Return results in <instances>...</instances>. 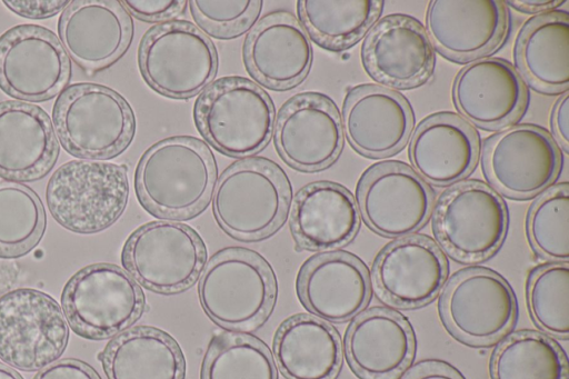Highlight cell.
Here are the masks:
<instances>
[{"mask_svg": "<svg viewBox=\"0 0 569 379\" xmlns=\"http://www.w3.org/2000/svg\"><path fill=\"white\" fill-rule=\"evenodd\" d=\"M216 160L202 141L173 137L150 147L134 176L140 203L166 219H188L204 209L216 184Z\"/></svg>", "mask_w": 569, "mask_h": 379, "instance_id": "6da1fadb", "label": "cell"}, {"mask_svg": "<svg viewBox=\"0 0 569 379\" xmlns=\"http://www.w3.org/2000/svg\"><path fill=\"white\" fill-rule=\"evenodd\" d=\"M198 296L214 323L229 330L248 331L258 328L270 315L277 282L272 268L259 253L227 248L207 263Z\"/></svg>", "mask_w": 569, "mask_h": 379, "instance_id": "7a4b0ae2", "label": "cell"}, {"mask_svg": "<svg viewBox=\"0 0 569 379\" xmlns=\"http://www.w3.org/2000/svg\"><path fill=\"white\" fill-rule=\"evenodd\" d=\"M212 196L219 226L236 239L251 241L268 237L283 223L291 187L278 164L250 158L227 168Z\"/></svg>", "mask_w": 569, "mask_h": 379, "instance_id": "3957f363", "label": "cell"}, {"mask_svg": "<svg viewBox=\"0 0 569 379\" xmlns=\"http://www.w3.org/2000/svg\"><path fill=\"white\" fill-rule=\"evenodd\" d=\"M52 121L62 148L84 159L118 156L134 133V117L128 102L114 90L97 83H74L60 92Z\"/></svg>", "mask_w": 569, "mask_h": 379, "instance_id": "277c9868", "label": "cell"}, {"mask_svg": "<svg viewBox=\"0 0 569 379\" xmlns=\"http://www.w3.org/2000/svg\"><path fill=\"white\" fill-rule=\"evenodd\" d=\"M201 134L220 152L249 157L268 143L274 107L266 91L241 77H224L210 83L194 106Z\"/></svg>", "mask_w": 569, "mask_h": 379, "instance_id": "5b68a950", "label": "cell"}, {"mask_svg": "<svg viewBox=\"0 0 569 379\" xmlns=\"http://www.w3.org/2000/svg\"><path fill=\"white\" fill-rule=\"evenodd\" d=\"M52 217L77 233H94L111 226L123 212L129 183L124 166L71 160L60 166L47 186Z\"/></svg>", "mask_w": 569, "mask_h": 379, "instance_id": "8992f818", "label": "cell"}, {"mask_svg": "<svg viewBox=\"0 0 569 379\" xmlns=\"http://www.w3.org/2000/svg\"><path fill=\"white\" fill-rule=\"evenodd\" d=\"M61 305L77 335L98 340L121 333L137 321L144 309V296L124 269L93 263L68 280Z\"/></svg>", "mask_w": 569, "mask_h": 379, "instance_id": "52a82bcc", "label": "cell"}, {"mask_svg": "<svg viewBox=\"0 0 569 379\" xmlns=\"http://www.w3.org/2000/svg\"><path fill=\"white\" fill-rule=\"evenodd\" d=\"M138 61L146 82L160 94L192 97L212 81L218 56L211 40L196 26L169 21L141 39Z\"/></svg>", "mask_w": 569, "mask_h": 379, "instance_id": "ba28073f", "label": "cell"}, {"mask_svg": "<svg viewBox=\"0 0 569 379\" xmlns=\"http://www.w3.org/2000/svg\"><path fill=\"white\" fill-rule=\"evenodd\" d=\"M207 260L202 239L189 226L152 221L127 239L121 261L138 282L160 293H176L194 283Z\"/></svg>", "mask_w": 569, "mask_h": 379, "instance_id": "9c48e42d", "label": "cell"}, {"mask_svg": "<svg viewBox=\"0 0 569 379\" xmlns=\"http://www.w3.org/2000/svg\"><path fill=\"white\" fill-rule=\"evenodd\" d=\"M68 337L63 311L49 295L19 288L0 297V358L10 366L42 369L62 355Z\"/></svg>", "mask_w": 569, "mask_h": 379, "instance_id": "30bf717a", "label": "cell"}, {"mask_svg": "<svg viewBox=\"0 0 569 379\" xmlns=\"http://www.w3.org/2000/svg\"><path fill=\"white\" fill-rule=\"evenodd\" d=\"M432 225L447 252L470 262L483 260L499 248L508 216L502 199L492 189L479 181H465L441 195Z\"/></svg>", "mask_w": 569, "mask_h": 379, "instance_id": "8fae6325", "label": "cell"}, {"mask_svg": "<svg viewBox=\"0 0 569 379\" xmlns=\"http://www.w3.org/2000/svg\"><path fill=\"white\" fill-rule=\"evenodd\" d=\"M70 76V58L49 29L20 24L0 36V88L7 94L46 101L63 91Z\"/></svg>", "mask_w": 569, "mask_h": 379, "instance_id": "7c38bea8", "label": "cell"}, {"mask_svg": "<svg viewBox=\"0 0 569 379\" xmlns=\"http://www.w3.org/2000/svg\"><path fill=\"white\" fill-rule=\"evenodd\" d=\"M358 211L383 237H408L428 220L433 193L410 167L387 161L369 168L357 189Z\"/></svg>", "mask_w": 569, "mask_h": 379, "instance_id": "4fadbf2b", "label": "cell"}, {"mask_svg": "<svg viewBox=\"0 0 569 379\" xmlns=\"http://www.w3.org/2000/svg\"><path fill=\"white\" fill-rule=\"evenodd\" d=\"M483 170L503 195L525 199L547 188L560 169V152L543 129L520 124L490 137L483 148Z\"/></svg>", "mask_w": 569, "mask_h": 379, "instance_id": "5bb4252c", "label": "cell"}, {"mask_svg": "<svg viewBox=\"0 0 569 379\" xmlns=\"http://www.w3.org/2000/svg\"><path fill=\"white\" fill-rule=\"evenodd\" d=\"M516 299L498 273L473 268L458 272L446 287L441 311L449 330L472 345H487L512 326Z\"/></svg>", "mask_w": 569, "mask_h": 379, "instance_id": "9a60e30c", "label": "cell"}, {"mask_svg": "<svg viewBox=\"0 0 569 379\" xmlns=\"http://www.w3.org/2000/svg\"><path fill=\"white\" fill-rule=\"evenodd\" d=\"M274 144L282 159L301 171L330 166L343 144L341 119L335 103L315 92L299 93L281 108Z\"/></svg>", "mask_w": 569, "mask_h": 379, "instance_id": "2e32d148", "label": "cell"}, {"mask_svg": "<svg viewBox=\"0 0 569 379\" xmlns=\"http://www.w3.org/2000/svg\"><path fill=\"white\" fill-rule=\"evenodd\" d=\"M132 31L129 12L116 0L70 1L58 20L59 41L67 54L90 72L121 57Z\"/></svg>", "mask_w": 569, "mask_h": 379, "instance_id": "e0dca14e", "label": "cell"}, {"mask_svg": "<svg viewBox=\"0 0 569 379\" xmlns=\"http://www.w3.org/2000/svg\"><path fill=\"white\" fill-rule=\"evenodd\" d=\"M426 26L431 43L442 56L465 62L501 44L508 14L503 1L433 0L427 9Z\"/></svg>", "mask_w": 569, "mask_h": 379, "instance_id": "ac0fdd59", "label": "cell"}, {"mask_svg": "<svg viewBox=\"0 0 569 379\" xmlns=\"http://www.w3.org/2000/svg\"><path fill=\"white\" fill-rule=\"evenodd\" d=\"M361 58L376 81L400 89L427 81L435 66L432 43L425 28L405 14L382 18L365 39Z\"/></svg>", "mask_w": 569, "mask_h": 379, "instance_id": "d6986e66", "label": "cell"}, {"mask_svg": "<svg viewBox=\"0 0 569 379\" xmlns=\"http://www.w3.org/2000/svg\"><path fill=\"white\" fill-rule=\"evenodd\" d=\"M341 124L357 152L368 158H382L406 144L413 116L399 93L379 86L361 84L347 93Z\"/></svg>", "mask_w": 569, "mask_h": 379, "instance_id": "ffe728a7", "label": "cell"}, {"mask_svg": "<svg viewBox=\"0 0 569 379\" xmlns=\"http://www.w3.org/2000/svg\"><path fill=\"white\" fill-rule=\"evenodd\" d=\"M447 276L439 247L423 236H408L389 243L377 257L373 279L379 295L401 308L431 301Z\"/></svg>", "mask_w": 569, "mask_h": 379, "instance_id": "44dd1931", "label": "cell"}, {"mask_svg": "<svg viewBox=\"0 0 569 379\" xmlns=\"http://www.w3.org/2000/svg\"><path fill=\"white\" fill-rule=\"evenodd\" d=\"M300 302L316 317L343 322L359 313L370 297L363 263L347 252H326L308 259L297 276Z\"/></svg>", "mask_w": 569, "mask_h": 379, "instance_id": "7402d4cb", "label": "cell"}, {"mask_svg": "<svg viewBox=\"0 0 569 379\" xmlns=\"http://www.w3.org/2000/svg\"><path fill=\"white\" fill-rule=\"evenodd\" d=\"M243 58L256 80L283 90L307 76L312 48L301 23L289 12L276 11L262 18L249 32Z\"/></svg>", "mask_w": 569, "mask_h": 379, "instance_id": "603a6c76", "label": "cell"}, {"mask_svg": "<svg viewBox=\"0 0 569 379\" xmlns=\"http://www.w3.org/2000/svg\"><path fill=\"white\" fill-rule=\"evenodd\" d=\"M460 114L472 124L493 130L517 119L526 88L516 69L502 59L485 58L460 70L452 88Z\"/></svg>", "mask_w": 569, "mask_h": 379, "instance_id": "cb8c5ba5", "label": "cell"}, {"mask_svg": "<svg viewBox=\"0 0 569 379\" xmlns=\"http://www.w3.org/2000/svg\"><path fill=\"white\" fill-rule=\"evenodd\" d=\"M59 144L47 112L31 103L0 102V177L32 181L47 174Z\"/></svg>", "mask_w": 569, "mask_h": 379, "instance_id": "d4e9b609", "label": "cell"}, {"mask_svg": "<svg viewBox=\"0 0 569 379\" xmlns=\"http://www.w3.org/2000/svg\"><path fill=\"white\" fill-rule=\"evenodd\" d=\"M345 348L351 368L363 379H396L412 360L415 338L403 317L372 308L352 321Z\"/></svg>", "mask_w": 569, "mask_h": 379, "instance_id": "484cf974", "label": "cell"}, {"mask_svg": "<svg viewBox=\"0 0 569 379\" xmlns=\"http://www.w3.org/2000/svg\"><path fill=\"white\" fill-rule=\"evenodd\" d=\"M358 228V207L345 187L317 181L296 195L290 230L299 249L326 251L342 247L356 236Z\"/></svg>", "mask_w": 569, "mask_h": 379, "instance_id": "4316f807", "label": "cell"}, {"mask_svg": "<svg viewBox=\"0 0 569 379\" xmlns=\"http://www.w3.org/2000/svg\"><path fill=\"white\" fill-rule=\"evenodd\" d=\"M479 154L476 131L460 117L440 112L415 130L409 157L416 172L428 182L445 186L461 180L475 168Z\"/></svg>", "mask_w": 569, "mask_h": 379, "instance_id": "83f0119b", "label": "cell"}, {"mask_svg": "<svg viewBox=\"0 0 569 379\" xmlns=\"http://www.w3.org/2000/svg\"><path fill=\"white\" fill-rule=\"evenodd\" d=\"M273 355L287 379H336L342 361L337 330L309 313L291 316L279 326Z\"/></svg>", "mask_w": 569, "mask_h": 379, "instance_id": "f1b7e54d", "label": "cell"}, {"mask_svg": "<svg viewBox=\"0 0 569 379\" xmlns=\"http://www.w3.org/2000/svg\"><path fill=\"white\" fill-rule=\"evenodd\" d=\"M519 70L537 90L558 93L569 84V17L551 11L530 19L515 49Z\"/></svg>", "mask_w": 569, "mask_h": 379, "instance_id": "f546056e", "label": "cell"}, {"mask_svg": "<svg viewBox=\"0 0 569 379\" xmlns=\"http://www.w3.org/2000/svg\"><path fill=\"white\" fill-rule=\"evenodd\" d=\"M108 379H183L184 359L164 331L139 326L114 337L99 355Z\"/></svg>", "mask_w": 569, "mask_h": 379, "instance_id": "4dcf8cb0", "label": "cell"}, {"mask_svg": "<svg viewBox=\"0 0 569 379\" xmlns=\"http://www.w3.org/2000/svg\"><path fill=\"white\" fill-rule=\"evenodd\" d=\"M297 4L306 32L331 51L348 49L360 40L383 8L380 0H300Z\"/></svg>", "mask_w": 569, "mask_h": 379, "instance_id": "1f68e13d", "label": "cell"}, {"mask_svg": "<svg viewBox=\"0 0 569 379\" xmlns=\"http://www.w3.org/2000/svg\"><path fill=\"white\" fill-rule=\"evenodd\" d=\"M490 371L492 379H568V362L551 338L536 331H519L495 350Z\"/></svg>", "mask_w": 569, "mask_h": 379, "instance_id": "d6a6232c", "label": "cell"}, {"mask_svg": "<svg viewBox=\"0 0 569 379\" xmlns=\"http://www.w3.org/2000/svg\"><path fill=\"white\" fill-rule=\"evenodd\" d=\"M46 229V213L39 196L16 181H0V258L29 252Z\"/></svg>", "mask_w": 569, "mask_h": 379, "instance_id": "836d02e7", "label": "cell"}, {"mask_svg": "<svg viewBox=\"0 0 569 379\" xmlns=\"http://www.w3.org/2000/svg\"><path fill=\"white\" fill-rule=\"evenodd\" d=\"M201 379H278V372L263 342L248 335L226 332L211 340Z\"/></svg>", "mask_w": 569, "mask_h": 379, "instance_id": "e575fe53", "label": "cell"}, {"mask_svg": "<svg viewBox=\"0 0 569 379\" xmlns=\"http://www.w3.org/2000/svg\"><path fill=\"white\" fill-rule=\"evenodd\" d=\"M527 231L532 247L539 255L555 261L568 260V183L555 186L536 200L528 215Z\"/></svg>", "mask_w": 569, "mask_h": 379, "instance_id": "d590c367", "label": "cell"}, {"mask_svg": "<svg viewBox=\"0 0 569 379\" xmlns=\"http://www.w3.org/2000/svg\"><path fill=\"white\" fill-rule=\"evenodd\" d=\"M528 303L536 323L549 335L569 336V266L550 263L538 268L528 283Z\"/></svg>", "mask_w": 569, "mask_h": 379, "instance_id": "8d00e7d4", "label": "cell"}, {"mask_svg": "<svg viewBox=\"0 0 569 379\" xmlns=\"http://www.w3.org/2000/svg\"><path fill=\"white\" fill-rule=\"evenodd\" d=\"M263 2L257 0L190 1L194 20L217 38H232L246 31L259 17Z\"/></svg>", "mask_w": 569, "mask_h": 379, "instance_id": "74e56055", "label": "cell"}, {"mask_svg": "<svg viewBox=\"0 0 569 379\" xmlns=\"http://www.w3.org/2000/svg\"><path fill=\"white\" fill-rule=\"evenodd\" d=\"M127 11L144 21H162L180 14L187 4L183 0H127L121 1Z\"/></svg>", "mask_w": 569, "mask_h": 379, "instance_id": "f35d334b", "label": "cell"}, {"mask_svg": "<svg viewBox=\"0 0 569 379\" xmlns=\"http://www.w3.org/2000/svg\"><path fill=\"white\" fill-rule=\"evenodd\" d=\"M33 379H100L87 363L76 359H62L43 367Z\"/></svg>", "mask_w": 569, "mask_h": 379, "instance_id": "ab89813d", "label": "cell"}, {"mask_svg": "<svg viewBox=\"0 0 569 379\" xmlns=\"http://www.w3.org/2000/svg\"><path fill=\"white\" fill-rule=\"evenodd\" d=\"M6 7L18 16L28 19H47L63 11L70 1L57 0H9L3 1Z\"/></svg>", "mask_w": 569, "mask_h": 379, "instance_id": "60d3db41", "label": "cell"}, {"mask_svg": "<svg viewBox=\"0 0 569 379\" xmlns=\"http://www.w3.org/2000/svg\"><path fill=\"white\" fill-rule=\"evenodd\" d=\"M568 120H569V96L565 92L556 102L552 116L551 124L555 136L557 137L560 146L566 152L569 148L568 137Z\"/></svg>", "mask_w": 569, "mask_h": 379, "instance_id": "b9f144b4", "label": "cell"}, {"mask_svg": "<svg viewBox=\"0 0 569 379\" xmlns=\"http://www.w3.org/2000/svg\"><path fill=\"white\" fill-rule=\"evenodd\" d=\"M405 379H463L455 369L441 362L417 366Z\"/></svg>", "mask_w": 569, "mask_h": 379, "instance_id": "7bdbcfd3", "label": "cell"}, {"mask_svg": "<svg viewBox=\"0 0 569 379\" xmlns=\"http://www.w3.org/2000/svg\"><path fill=\"white\" fill-rule=\"evenodd\" d=\"M565 1H545V0H516L507 1V4L525 13L549 12V10L562 4Z\"/></svg>", "mask_w": 569, "mask_h": 379, "instance_id": "ee69618b", "label": "cell"}, {"mask_svg": "<svg viewBox=\"0 0 569 379\" xmlns=\"http://www.w3.org/2000/svg\"><path fill=\"white\" fill-rule=\"evenodd\" d=\"M0 379H22L13 369L0 363Z\"/></svg>", "mask_w": 569, "mask_h": 379, "instance_id": "f6af8a7d", "label": "cell"}]
</instances>
